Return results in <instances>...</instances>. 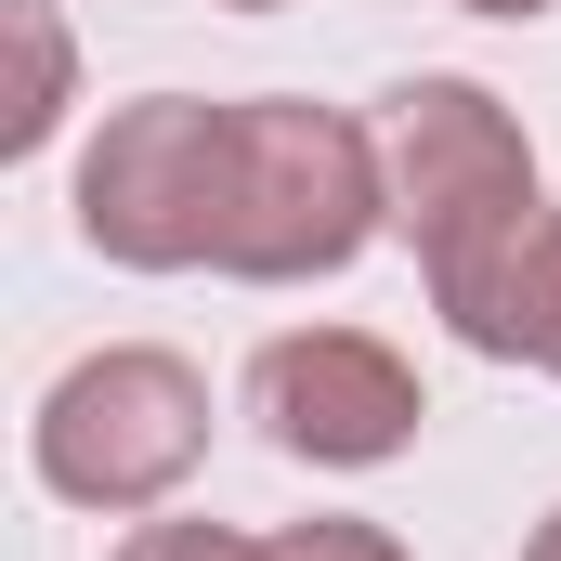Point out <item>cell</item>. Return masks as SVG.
<instances>
[{
  "instance_id": "obj_1",
  "label": "cell",
  "mask_w": 561,
  "mask_h": 561,
  "mask_svg": "<svg viewBox=\"0 0 561 561\" xmlns=\"http://www.w3.org/2000/svg\"><path fill=\"white\" fill-rule=\"evenodd\" d=\"M392 222V144L353 105L249 92L236 105V209H222V275L249 287H313L353 275Z\"/></svg>"
},
{
  "instance_id": "obj_2",
  "label": "cell",
  "mask_w": 561,
  "mask_h": 561,
  "mask_svg": "<svg viewBox=\"0 0 561 561\" xmlns=\"http://www.w3.org/2000/svg\"><path fill=\"white\" fill-rule=\"evenodd\" d=\"M209 457V379L170 353V340H105L79 353L39 419H26V470L66 496V510H105V523H144L196 483Z\"/></svg>"
},
{
  "instance_id": "obj_3",
  "label": "cell",
  "mask_w": 561,
  "mask_h": 561,
  "mask_svg": "<svg viewBox=\"0 0 561 561\" xmlns=\"http://www.w3.org/2000/svg\"><path fill=\"white\" fill-rule=\"evenodd\" d=\"M222 209H236V105L144 92V105H105V131L79 144V249L118 275L222 262Z\"/></svg>"
},
{
  "instance_id": "obj_4",
  "label": "cell",
  "mask_w": 561,
  "mask_h": 561,
  "mask_svg": "<svg viewBox=\"0 0 561 561\" xmlns=\"http://www.w3.org/2000/svg\"><path fill=\"white\" fill-rule=\"evenodd\" d=\"M249 419L275 431L300 470H392L419 444L431 392L379 327H287L249 366Z\"/></svg>"
},
{
  "instance_id": "obj_5",
  "label": "cell",
  "mask_w": 561,
  "mask_h": 561,
  "mask_svg": "<svg viewBox=\"0 0 561 561\" xmlns=\"http://www.w3.org/2000/svg\"><path fill=\"white\" fill-rule=\"evenodd\" d=\"M379 144H392V222L419 236V262L444 236H470V222H496V209L536 196V144H523V118L483 79H444V66L405 79L392 118H379Z\"/></svg>"
},
{
  "instance_id": "obj_6",
  "label": "cell",
  "mask_w": 561,
  "mask_h": 561,
  "mask_svg": "<svg viewBox=\"0 0 561 561\" xmlns=\"http://www.w3.org/2000/svg\"><path fill=\"white\" fill-rule=\"evenodd\" d=\"M0 26H13V105H0V157H39V144L66 131V105H79V53H66V13H53V0H0Z\"/></svg>"
},
{
  "instance_id": "obj_7",
  "label": "cell",
  "mask_w": 561,
  "mask_h": 561,
  "mask_svg": "<svg viewBox=\"0 0 561 561\" xmlns=\"http://www.w3.org/2000/svg\"><path fill=\"white\" fill-rule=\"evenodd\" d=\"M262 561H419L392 523H366V510H313V523H275Z\"/></svg>"
},
{
  "instance_id": "obj_8",
  "label": "cell",
  "mask_w": 561,
  "mask_h": 561,
  "mask_svg": "<svg viewBox=\"0 0 561 561\" xmlns=\"http://www.w3.org/2000/svg\"><path fill=\"white\" fill-rule=\"evenodd\" d=\"M118 561H262V536H236V523H170V510H144Z\"/></svg>"
},
{
  "instance_id": "obj_9",
  "label": "cell",
  "mask_w": 561,
  "mask_h": 561,
  "mask_svg": "<svg viewBox=\"0 0 561 561\" xmlns=\"http://www.w3.org/2000/svg\"><path fill=\"white\" fill-rule=\"evenodd\" d=\"M523 366L561 379V236H549V275H536V313H523Z\"/></svg>"
},
{
  "instance_id": "obj_10",
  "label": "cell",
  "mask_w": 561,
  "mask_h": 561,
  "mask_svg": "<svg viewBox=\"0 0 561 561\" xmlns=\"http://www.w3.org/2000/svg\"><path fill=\"white\" fill-rule=\"evenodd\" d=\"M457 13H496V26H536V13H561V0H457Z\"/></svg>"
},
{
  "instance_id": "obj_11",
  "label": "cell",
  "mask_w": 561,
  "mask_h": 561,
  "mask_svg": "<svg viewBox=\"0 0 561 561\" xmlns=\"http://www.w3.org/2000/svg\"><path fill=\"white\" fill-rule=\"evenodd\" d=\"M523 561H561V510H549V523H536V536H523Z\"/></svg>"
},
{
  "instance_id": "obj_12",
  "label": "cell",
  "mask_w": 561,
  "mask_h": 561,
  "mask_svg": "<svg viewBox=\"0 0 561 561\" xmlns=\"http://www.w3.org/2000/svg\"><path fill=\"white\" fill-rule=\"evenodd\" d=\"M222 13H275V0H222Z\"/></svg>"
}]
</instances>
